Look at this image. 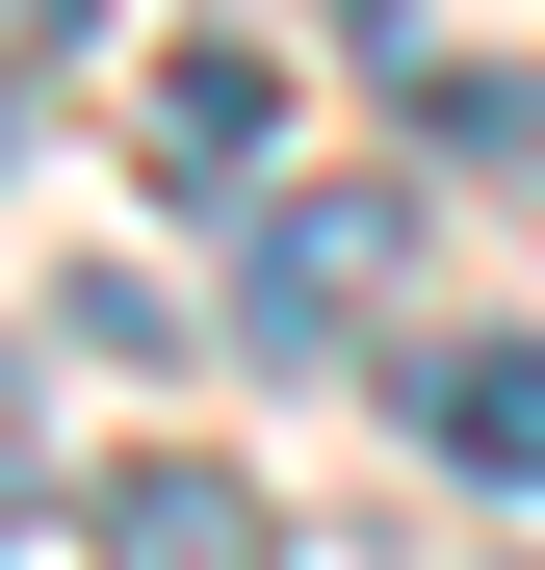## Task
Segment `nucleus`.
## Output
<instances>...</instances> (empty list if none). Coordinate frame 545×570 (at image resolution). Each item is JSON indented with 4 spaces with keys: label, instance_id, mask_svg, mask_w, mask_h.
Returning a JSON list of instances; mask_svg holds the SVG:
<instances>
[{
    "label": "nucleus",
    "instance_id": "nucleus-5",
    "mask_svg": "<svg viewBox=\"0 0 545 570\" xmlns=\"http://www.w3.org/2000/svg\"><path fill=\"white\" fill-rule=\"evenodd\" d=\"M416 130H441V156H494V181H545V78H468V52H416Z\"/></svg>",
    "mask_w": 545,
    "mask_h": 570
},
{
    "label": "nucleus",
    "instance_id": "nucleus-4",
    "mask_svg": "<svg viewBox=\"0 0 545 570\" xmlns=\"http://www.w3.org/2000/svg\"><path fill=\"white\" fill-rule=\"evenodd\" d=\"M156 181H260V130H286V78H260V52H156Z\"/></svg>",
    "mask_w": 545,
    "mask_h": 570
},
{
    "label": "nucleus",
    "instance_id": "nucleus-3",
    "mask_svg": "<svg viewBox=\"0 0 545 570\" xmlns=\"http://www.w3.org/2000/svg\"><path fill=\"white\" fill-rule=\"evenodd\" d=\"M416 441L494 466V493H545V337H416Z\"/></svg>",
    "mask_w": 545,
    "mask_h": 570
},
{
    "label": "nucleus",
    "instance_id": "nucleus-2",
    "mask_svg": "<svg viewBox=\"0 0 545 570\" xmlns=\"http://www.w3.org/2000/svg\"><path fill=\"white\" fill-rule=\"evenodd\" d=\"M105 570H286V519H260V466H105V519H78Z\"/></svg>",
    "mask_w": 545,
    "mask_h": 570
},
{
    "label": "nucleus",
    "instance_id": "nucleus-6",
    "mask_svg": "<svg viewBox=\"0 0 545 570\" xmlns=\"http://www.w3.org/2000/svg\"><path fill=\"white\" fill-rule=\"evenodd\" d=\"M0 52H105V0H0Z\"/></svg>",
    "mask_w": 545,
    "mask_h": 570
},
{
    "label": "nucleus",
    "instance_id": "nucleus-1",
    "mask_svg": "<svg viewBox=\"0 0 545 570\" xmlns=\"http://www.w3.org/2000/svg\"><path fill=\"white\" fill-rule=\"evenodd\" d=\"M390 259H416L390 181H260V208H234V337L260 363H338L363 312H390Z\"/></svg>",
    "mask_w": 545,
    "mask_h": 570
}]
</instances>
